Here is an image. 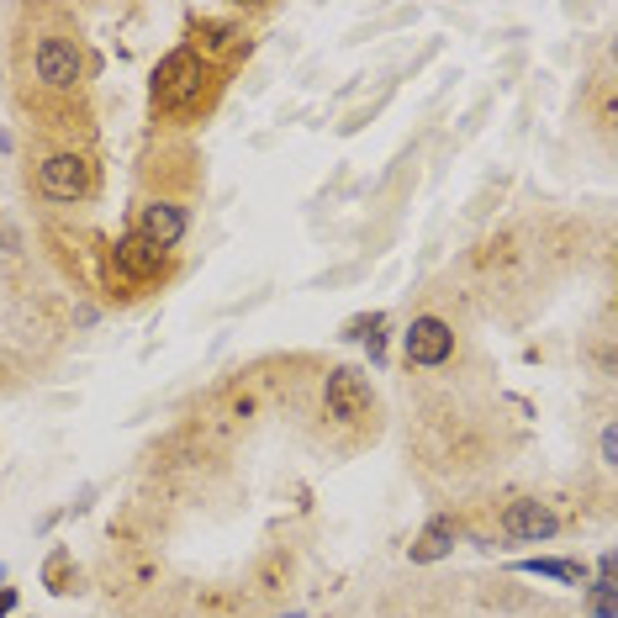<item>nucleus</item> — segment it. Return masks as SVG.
Wrapping results in <instances>:
<instances>
[{"instance_id": "obj_1", "label": "nucleus", "mask_w": 618, "mask_h": 618, "mask_svg": "<svg viewBox=\"0 0 618 618\" xmlns=\"http://www.w3.org/2000/svg\"><path fill=\"white\" fill-rule=\"evenodd\" d=\"M211 95V64L196 48H175L153 69V112L159 117H196Z\"/></svg>"}, {"instance_id": "obj_3", "label": "nucleus", "mask_w": 618, "mask_h": 618, "mask_svg": "<svg viewBox=\"0 0 618 618\" xmlns=\"http://www.w3.org/2000/svg\"><path fill=\"white\" fill-rule=\"evenodd\" d=\"M323 408L328 417H339V423H370L376 417V391H370V381L354 370V365H333L323 381Z\"/></svg>"}, {"instance_id": "obj_16", "label": "nucleus", "mask_w": 618, "mask_h": 618, "mask_svg": "<svg viewBox=\"0 0 618 618\" xmlns=\"http://www.w3.org/2000/svg\"><path fill=\"white\" fill-rule=\"evenodd\" d=\"M0 249H5V254H16V249H22V233H16L5 217H0Z\"/></svg>"}, {"instance_id": "obj_17", "label": "nucleus", "mask_w": 618, "mask_h": 618, "mask_svg": "<svg viewBox=\"0 0 618 618\" xmlns=\"http://www.w3.org/2000/svg\"><path fill=\"white\" fill-rule=\"evenodd\" d=\"M603 460H608V466L618 460V428H603Z\"/></svg>"}, {"instance_id": "obj_4", "label": "nucleus", "mask_w": 618, "mask_h": 618, "mask_svg": "<svg viewBox=\"0 0 618 618\" xmlns=\"http://www.w3.org/2000/svg\"><path fill=\"white\" fill-rule=\"evenodd\" d=\"M497 529H502V539H513V545H545V539H556V534H560V518H556V507H550V502L518 497V502H507V507H502Z\"/></svg>"}, {"instance_id": "obj_8", "label": "nucleus", "mask_w": 618, "mask_h": 618, "mask_svg": "<svg viewBox=\"0 0 618 618\" xmlns=\"http://www.w3.org/2000/svg\"><path fill=\"white\" fill-rule=\"evenodd\" d=\"M133 233L144 238V243H153L159 254H170L180 238L191 233V211L180 202H170V196H153V202L138 211V228H133Z\"/></svg>"}, {"instance_id": "obj_15", "label": "nucleus", "mask_w": 618, "mask_h": 618, "mask_svg": "<svg viewBox=\"0 0 618 618\" xmlns=\"http://www.w3.org/2000/svg\"><path fill=\"white\" fill-rule=\"evenodd\" d=\"M386 328V312H359L344 323V339H370V333H381Z\"/></svg>"}, {"instance_id": "obj_11", "label": "nucleus", "mask_w": 618, "mask_h": 618, "mask_svg": "<svg viewBox=\"0 0 618 618\" xmlns=\"http://www.w3.org/2000/svg\"><path fill=\"white\" fill-rule=\"evenodd\" d=\"M196 37H202L206 54H243V48H249V37H243L238 22H211V16H202V22H196Z\"/></svg>"}, {"instance_id": "obj_2", "label": "nucleus", "mask_w": 618, "mask_h": 618, "mask_svg": "<svg viewBox=\"0 0 618 618\" xmlns=\"http://www.w3.org/2000/svg\"><path fill=\"white\" fill-rule=\"evenodd\" d=\"M37 191L48 202H90L95 196V164L85 153H48L37 164Z\"/></svg>"}, {"instance_id": "obj_10", "label": "nucleus", "mask_w": 618, "mask_h": 618, "mask_svg": "<svg viewBox=\"0 0 618 618\" xmlns=\"http://www.w3.org/2000/svg\"><path fill=\"white\" fill-rule=\"evenodd\" d=\"M513 571H524V576H545V582H565V587H582V582H587V565H582V560H560V556L518 560Z\"/></svg>"}, {"instance_id": "obj_12", "label": "nucleus", "mask_w": 618, "mask_h": 618, "mask_svg": "<svg viewBox=\"0 0 618 618\" xmlns=\"http://www.w3.org/2000/svg\"><path fill=\"white\" fill-rule=\"evenodd\" d=\"M286 582H291V556L286 550H270L260 560V571H254V592H281Z\"/></svg>"}, {"instance_id": "obj_9", "label": "nucleus", "mask_w": 618, "mask_h": 618, "mask_svg": "<svg viewBox=\"0 0 618 618\" xmlns=\"http://www.w3.org/2000/svg\"><path fill=\"white\" fill-rule=\"evenodd\" d=\"M460 539H466V524H460L455 513H439V518H428L423 534L412 539V560H417V565H434V560H444Z\"/></svg>"}, {"instance_id": "obj_19", "label": "nucleus", "mask_w": 618, "mask_h": 618, "mask_svg": "<svg viewBox=\"0 0 618 618\" xmlns=\"http://www.w3.org/2000/svg\"><path fill=\"white\" fill-rule=\"evenodd\" d=\"M286 618H301V614H286Z\"/></svg>"}, {"instance_id": "obj_13", "label": "nucleus", "mask_w": 618, "mask_h": 618, "mask_svg": "<svg viewBox=\"0 0 618 618\" xmlns=\"http://www.w3.org/2000/svg\"><path fill=\"white\" fill-rule=\"evenodd\" d=\"M43 587L59 592V597H64V592H75V560H69V550H64V545L54 550V556H48V565H43Z\"/></svg>"}, {"instance_id": "obj_5", "label": "nucleus", "mask_w": 618, "mask_h": 618, "mask_svg": "<svg viewBox=\"0 0 618 618\" xmlns=\"http://www.w3.org/2000/svg\"><path fill=\"white\" fill-rule=\"evenodd\" d=\"M32 69H37V80L48 90H75L80 75H85V54H80L75 37H43L32 48Z\"/></svg>"}, {"instance_id": "obj_6", "label": "nucleus", "mask_w": 618, "mask_h": 618, "mask_svg": "<svg viewBox=\"0 0 618 618\" xmlns=\"http://www.w3.org/2000/svg\"><path fill=\"white\" fill-rule=\"evenodd\" d=\"M402 350H408V365L439 370V365L455 359V328L444 318H412V328L402 333Z\"/></svg>"}, {"instance_id": "obj_7", "label": "nucleus", "mask_w": 618, "mask_h": 618, "mask_svg": "<svg viewBox=\"0 0 618 618\" xmlns=\"http://www.w3.org/2000/svg\"><path fill=\"white\" fill-rule=\"evenodd\" d=\"M159 275H164V254L153 243H144L138 233H122L112 243V281L117 286H153Z\"/></svg>"}, {"instance_id": "obj_18", "label": "nucleus", "mask_w": 618, "mask_h": 618, "mask_svg": "<svg viewBox=\"0 0 618 618\" xmlns=\"http://www.w3.org/2000/svg\"><path fill=\"white\" fill-rule=\"evenodd\" d=\"M11 608H16V587H0V618L11 614Z\"/></svg>"}, {"instance_id": "obj_14", "label": "nucleus", "mask_w": 618, "mask_h": 618, "mask_svg": "<svg viewBox=\"0 0 618 618\" xmlns=\"http://www.w3.org/2000/svg\"><path fill=\"white\" fill-rule=\"evenodd\" d=\"M587 614L592 618H614V582H608V576H597V587L587 592Z\"/></svg>"}]
</instances>
